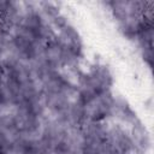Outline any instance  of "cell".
<instances>
[{
  "instance_id": "2",
  "label": "cell",
  "mask_w": 154,
  "mask_h": 154,
  "mask_svg": "<svg viewBox=\"0 0 154 154\" xmlns=\"http://www.w3.org/2000/svg\"><path fill=\"white\" fill-rule=\"evenodd\" d=\"M0 154H5V153H4V152H1V150H0Z\"/></svg>"
},
{
  "instance_id": "1",
  "label": "cell",
  "mask_w": 154,
  "mask_h": 154,
  "mask_svg": "<svg viewBox=\"0 0 154 154\" xmlns=\"http://www.w3.org/2000/svg\"><path fill=\"white\" fill-rule=\"evenodd\" d=\"M64 54V49L63 46H60L57 42H52L47 46L46 48V59L49 64H57Z\"/></svg>"
},
{
  "instance_id": "3",
  "label": "cell",
  "mask_w": 154,
  "mask_h": 154,
  "mask_svg": "<svg viewBox=\"0 0 154 154\" xmlns=\"http://www.w3.org/2000/svg\"><path fill=\"white\" fill-rule=\"evenodd\" d=\"M0 87H1V81H0Z\"/></svg>"
}]
</instances>
